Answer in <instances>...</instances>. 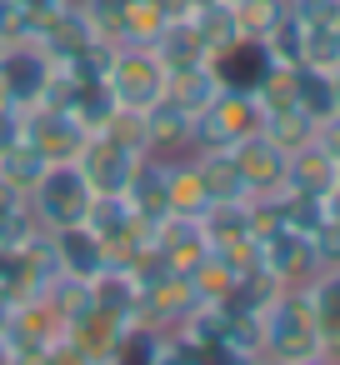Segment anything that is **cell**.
<instances>
[{
  "instance_id": "5b68a950",
  "label": "cell",
  "mask_w": 340,
  "mask_h": 365,
  "mask_svg": "<svg viewBox=\"0 0 340 365\" xmlns=\"http://www.w3.org/2000/svg\"><path fill=\"white\" fill-rule=\"evenodd\" d=\"M140 160H145V155H135V150L120 145V140H110L105 130H91L86 145H81V155H76V165H81V175L91 180L96 195H120V190L130 185V175H135Z\"/></svg>"
},
{
  "instance_id": "f35d334b",
  "label": "cell",
  "mask_w": 340,
  "mask_h": 365,
  "mask_svg": "<svg viewBox=\"0 0 340 365\" xmlns=\"http://www.w3.org/2000/svg\"><path fill=\"white\" fill-rule=\"evenodd\" d=\"M315 145H320L330 160H340V106H335L330 115H320V120H315Z\"/></svg>"
},
{
  "instance_id": "e575fe53",
  "label": "cell",
  "mask_w": 340,
  "mask_h": 365,
  "mask_svg": "<svg viewBox=\"0 0 340 365\" xmlns=\"http://www.w3.org/2000/svg\"><path fill=\"white\" fill-rule=\"evenodd\" d=\"M36 31V16H26L16 0H0V51L6 46H26Z\"/></svg>"
},
{
  "instance_id": "3957f363",
  "label": "cell",
  "mask_w": 340,
  "mask_h": 365,
  "mask_svg": "<svg viewBox=\"0 0 340 365\" xmlns=\"http://www.w3.org/2000/svg\"><path fill=\"white\" fill-rule=\"evenodd\" d=\"M260 101L250 91H220L190 125V150H230L235 140L260 130Z\"/></svg>"
},
{
  "instance_id": "7a4b0ae2",
  "label": "cell",
  "mask_w": 340,
  "mask_h": 365,
  "mask_svg": "<svg viewBox=\"0 0 340 365\" xmlns=\"http://www.w3.org/2000/svg\"><path fill=\"white\" fill-rule=\"evenodd\" d=\"M91 200H96V190H91V180L81 175V165L76 160H61V165H46V175L31 185V195H26V205H31V215L41 220V230H66V225H86V210H91Z\"/></svg>"
},
{
  "instance_id": "4316f807",
  "label": "cell",
  "mask_w": 340,
  "mask_h": 365,
  "mask_svg": "<svg viewBox=\"0 0 340 365\" xmlns=\"http://www.w3.org/2000/svg\"><path fill=\"white\" fill-rule=\"evenodd\" d=\"M46 165H51V160H46L26 135H21L16 145L0 150V180H11V185H16V190H26V195H31V185L46 175Z\"/></svg>"
},
{
  "instance_id": "8992f818",
  "label": "cell",
  "mask_w": 340,
  "mask_h": 365,
  "mask_svg": "<svg viewBox=\"0 0 340 365\" xmlns=\"http://www.w3.org/2000/svg\"><path fill=\"white\" fill-rule=\"evenodd\" d=\"M51 56L41 46H6L0 51V81H6V101L16 110H36L41 96H46V81H51Z\"/></svg>"
},
{
  "instance_id": "ab89813d",
  "label": "cell",
  "mask_w": 340,
  "mask_h": 365,
  "mask_svg": "<svg viewBox=\"0 0 340 365\" xmlns=\"http://www.w3.org/2000/svg\"><path fill=\"white\" fill-rule=\"evenodd\" d=\"M11 365H51V355H46V345H16Z\"/></svg>"
},
{
  "instance_id": "f546056e",
  "label": "cell",
  "mask_w": 340,
  "mask_h": 365,
  "mask_svg": "<svg viewBox=\"0 0 340 365\" xmlns=\"http://www.w3.org/2000/svg\"><path fill=\"white\" fill-rule=\"evenodd\" d=\"M305 71H325L335 76L340 71V36L335 26H305V56H300Z\"/></svg>"
},
{
  "instance_id": "ba28073f",
  "label": "cell",
  "mask_w": 340,
  "mask_h": 365,
  "mask_svg": "<svg viewBox=\"0 0 340 365\" xmlns=\"http://www.w3.org/2000/svg\"><path fill=\"white\" fill-rule=\"evenodd\" d=\"M225 155H230V165L240 170V180H245L250 195H280V190H285V160H290V155L275 150L260 130L245 135V140H235Z\"/></svg>"
},
{
  "instance_id": "8fae6325",
  "label": "cell",
  "mask_w": 340,
  "mask_h": 365,
  "mask_svg": "<svg viewBox=\"0 0 340 365\" xmlns=\"http://www.w3.org/2000/svg\"><path fill=\"white\" fill-rule=\"evenodd\" d=\"M51 245H56L61 270H66V275H76V280H91V285H96V280L110 270L105 245H101V235H96L91 225H66V230H56V235H51Z\"/></svg>"
},
{
  "instance_id": "d590c367",
  "label": "cell",
  "mask_w": 340,
  "mask_h": 365,
  "mask_svg": "<svg viewBox=\"0 0 340 365\" xmlns=\"http://www.w3.org/2000/svg\"><path fill=\"white\" fill-rule=\"evenodd\" d=\"M310 250H315V270H340V225L325 220V225L310 235Z\"/></svg>"
},
{
  "instance_id": "603a6c76",
  "label": "cell",
  "mask_w": 340,
  "mask_h": 365,
  "mask_svg": "<svg viewBox=\"0 0 340 365\" xmlns=\"http://www.w3.org/2000/svg\"><path fill=\"white\" fill-rule=\"evenodd\" d=\"M190 26H195V36L205 41L210 56H220V51H230L240 41L235 16H230V0H200V6H190Z\"/></svg>"
},
{
  "instance_id": "f6af8a7d",
  "label": "cell",
  "mask_w": 340,
  "mask_h": 365,
  "mask_svg": "<svg viewBox=\"0 0 340 365\" xmlns=\"http://www.w3.org/2000/svg\"><path fill=\"white\" fill-rule=\"evenodd\" d=\"M250 365H275V360H265V355H255V360H250Z\"/></svg>"
},
{
  "instance_id": "9c48e42d",
  "label": "cell",
  "mask_w": 340,
  "mask_h": 365,
  "mask_svg": "<svg viewBox=\"0 0 340 365\" xmlns=\"http://www.w3.org/2000/svg\"><path fill=\"white\" fill-rule=\"evenodd\" d=\"M260 265L270 270L275 285H310L320 270H315V250H310V235L280 225L270 240H260Z\"/></svg>"
},
{
  "instance_id": "83f0119b",
  "label": "cell",
  "mask_w": 340,
  "mask_h": 365,
  "mask_svg": "<svg viewBox=\"0 0 340 365\" xmlns=\"http://www.w3.org/2000/svg\"><path fill=\"white\" fill-rule=\"evenodd\" d=\"M46 300H51V310L71 325L76 315H86V310L96 305V285H91V280H76V275H66V270H61V275L46 285Z\"/></svg>"
},
{
  "instance_id": "ac0fdd59",
  "label": "cell",
  "mask_w": 340,
  "mask_h": 365,
  "mask_svg": "<svg viewBox=\"0 0 340 365\" xmlns=\"http://www.w3.org/2000/svg\"><path fill=\"white\" fill-rule=\"evenodd\" d=\"M165 185H170V210H175V215H205V210H210V195H205L195 150L165 160Z\"/></svg>"
},
{
  "instance_id": "30bf717a",
  "label": "cell",
  "mask_w": 340,
  "mask_h": 365,
  "mask_svg": "<svg viewBox=\"0 0 340 365\" xmlns=\"http://www.w3.org/2000/svg\"><path fill=\"white\" fill-rule=\"evenodd\" d=\"M120 195H125V205L135 210V220L150 225V230H155L165 215H175V210H170V185H165V160H160V155H145Z\"/></svg>"
},
{
  "instance_id": "c3c4849f",
  "label": "cell",
  "mask_w": 340,
  "mask_h": 365,
  "mask_svg": "<svg viewBox=\"0 0 340 365\" xmlns=\"http://www.w3.org/2000/svg\"><path fill=\"white\" fill-rule=\"evenodd\" d=\"M335 36H340V21H335Z\"/></svg>"
},
{
  "instance_id": "60d3db41",
  "label": "cell",
  "mask_w": 340,
  "mask_h": 365,
  "mask_svg": "<svg viewBox=\"0 0 340 365\" xmlns=\"http://www.w3.org/2000/svg\"><path fill=\"white\" fill-rule=\"evenodd\" d=\"M16 6H21L26 16H36V21H41V16H56V11H66L71 0H16Z\"/></svg>"
},
{
  "instance_id": "44dd1931",
  "label": "cell",
  "mask_w": 340,
  "mask_h": 365,
  "mask_svg": "<svg viewBox=\"0 0 340 365\" xmlns=\"http://www.w3.org/2000/svg\"><path fill=\"white\" fill-rule=\"evenodd\" d=\"M195 165H200V180H205V195L210 205H235V200H250L240 170L230 165L225 150H195Z\"/></svg>"
},
{
  "instance_id": "d6986e66",
  "label": "cell",
  "mask_w": 340,
  "mask_h": 365,
  "mask_svg": "<svg viewBox=\"0 0 340 365\" xmlns=\"http://www.w3.org/2000/svg\"><path fill=\"white\" fill-rule=\"evenodd\" d=\"M66 330L81 340V350H86L91 360H110V355H115V345L125 340V330H130V325H125L120 315H110V310L91 305V310H86V315H76Z\"/></svg>"
},
{
  "instance_id": "2e32d148",
  "label": "cell",
  "mask_w": 340,
  "mask_h": 365,
  "mask_svg": "<svg viewBox=\"0 0 340 365\" xmlns=\"http://www.w3.org/2000/svg\"><path fill=\"white\" fill-rule=\"evenodd\" d=\"M210 66H215V76H220L225 91H255L260 76H265V66H270V56H265L260 41H235L230 51L210 56Z\"/></svg>"
},
{
  "instance_id": "6da1fadb",
  "label": "cell",
  "mask_w": 340,
  "mask_h": 365,
  "mask_svg": "<svg viewBox=\"0 0 340 365\" xmlns=\"http://www.w3.org/2000/svg\"><path fill=\"white\" fill-rule=\"evenodd\" d=\"M310 350H320L315 310H310V285H280L275 300L260 310V355L275 365H295Z\"/></svg>"
},
{
  "instance_id": "b9f144b4",
  "label": "cell",
  "mask_w": 340,
  "mask_h": 365,
  "mask_svg": "<svg viewBox=\"0 0 340 365\" xmlns=\"http://www.w3.org/2000/svg\"><path fill=\"white\" fill-rule=\"evenodd\" d=\"M295 365H340V350H325V345H320V350H310V355L295 360Z\"/></svg>"
},
{
  "instance_id": "d4e9b609",
  "label": "cell",
  "mask_w": 340,
  "mask_h": 365,
  "mask_svg": "<svg viewBox=\"0 0 340 365\" xmlns=\"http://www.w3.org/2000/svg\"><path fill=\"white\" fill-rule=\"evenodd\" d=\"M170 26L165 0H125V21H120V46H150Z\"/></svg>"
},
{
  "instance_id": "9a60e30c",
  "label": "cell",
  "mask_w": 340,
  "mask_h": 365,
  "mask_svg": "<svg viewBox=\"0 0 340 365\" xmlns=\"http://www.w3.org/2000/svg\"><path fill=\"white\" fill-rule=\"evenodd\" d=\"M335 180H340V160H330L315 140L285 160V195H315V200H325L335 190Z\"/></svg>"
},
{
  "instance_id": "52a82bcc",
  "label": "cell",
  "mask_w": 340,
  "mask_h": 365,
  "mask_svg": "<svg viewBox=\"0 0 340 365\" xmlns=\"http://www.w3.org/2000/svg\"><path fill=\"white\" fill-rule=\"evenodd\" d=\"M86 135H91V130H86L71 110H51V106L26 110V140H31L51 165L76 160V155H81V145H86Z\"/></svg>"
},
{
  "instance_id": "cb8c5ba5",
  "label": "cell",
  "mask_w": 340,
  "mask_h": 365,
  "mask_svg": "<svg viewBox=\"0 0 340 365\" xmlns=\"http://www.w3.org/2000/svg\"><path fill=\"white\" fill-rule=\"evenodd\" d=\"M200 235L210 250H225V245H240V240H255L250 235V215H245V200L235 205H210L200 215Z\"/></svg>"
},
{
  "instance_id": "4fadbf2b",
  "label": "cell",
  "mask_w": 340,
  "mask_h": 365,
  "mask_svg": "<svg viewBox=\"0 0 340 365\" xmlns=\"http://www.w3.org/2000/svg\"><path fill=\"white\" fill-rule=\"evenodd\" d=\"M150 56L165 66V76H175V71H195V66H210V51H205V41L195 36L190 16H170V26L150 41Z\"/></svg>"
},
{
  "instance_id": "74e56055",
  "label": "cell",
  "mask_w": 340,
  "mask_h": 365,
  "mask_svg": "<svg viewBox=\"0 0 340 365\" xmlns=\"http://www.w3.org/2000/svg\"><path fill=\"white\" fill-rule=\"evenodd\" d=\"M46 355H51V365H91V355L81 350V340H76L71 330H61V335L46 345Z\"/></svg>"
},
{
  "instance_id": "1f68e13d",
  "label": "cell",
  "mask_w": 340,
  "mask_h": 365,
  "mask_svg": "<svg viewBox=\"0 0 340 365\" xmlns=\"http://www.w3.org/2000/svg\"><path fill=\"white\" fill-rule=\"evenodd\" d=\"M295 76H300L295 66H275V61H270V66H265V76H260V86L250 91V96L260 101V110L290 106V101H295Z\"/></svg>"
},
{
  "instance_id": "ee69618b",
  "label": "cell",
  "mask_w": 340,
  "mask_h": 365,
  "mask_svg": "<svg viewBox=\"0 0 340 365\" xmlns=\"http://www.w3.org/2000/svg\"><path fill=\"white\" fill-rule=\"evenodd\" d=\"M0 365H11V340L0 335Z\"/></svg>"
},
{
  "instance_id": "7402d4cb",
  "label": "cell",
  "mask_w": 340,
  "mask_h": 365,
  "mask_svg": "<svg viewBox=\"0 0 340 365\" xmlns=\"http://www.w3.org/2000/svg\"><path fill=\"white\" fill-rule=\"evenodd\" d=\"M310 310L325 350H340V270H320L310 280Z\"/></svg>"
},
{
  "instance_id": "e0dca14e",
  "label": "cell",
  "mask_w": 340,
  "mask_h": 365,
  "mask_svg": "<svg viewBox=\"0 0 340 365\" xmlns=\"http://www.w3.org/2000/svg\"><path fill=\"white\" fill-rule=\"evenodd\" d=\"M260 135H265L275 150L295 155V150H305V145L315 140V115H310L300 101L275 106V110H265V115H260Z\"/></svg>"
},
{
  "instance_id": "bcb514c9",
  "label": "cell",
  "mask_w": 340,
  "mask_h": 365,
  "mask_svg": "<svg viewBox=\"0 0 340 365\" xmlns=\"http://www.w3.org/2000/svg\"><path fill=\"white\" fill-rule=\"evenodd\" d=\"M335 106H340V71H335Z\"/></svg>"
},
{
  "instance_id": "d6a6232c",
  "label": "cell",
  "mask_w": 340,
  "mask_h": 365,
  "mask_svg": "<svg viewBox=\"0 0 340 365\" xmlns=\"http://www.w3.org/2000/svg\"><path fill=\"white\" fill-rule=\"evenodd\" d=\"M190 285H195V295H200V300H225V295L235 290V275H230V265L210 250V255L190 270Z\"/></svg>"
},
{
  "instance_id": "f1b7e54d",
  "label": "cell",
  "mask_w": 340,
  "mask_h": 365,
  "mask_svg": "<svg viewBox=\"0 0 340 365\" xmlns=\"http://www.w3.org/2000/svg\"><path fill=\"white\" fill-rule=\"evenodd\" d=\"M260 46H265V56H270L275 66H295V71H300V56H305V21H300L295 11H285V21H280Z\"/></svg>"
},
{
  "instance_id": "7dc6e473",
  "label": "cell",
  "mask_w": 340,
  "mask_h": 365,
  "mask_svg": "<svg viewBox=\"0 0 340 365\" xmlns=\"http://www.w3.org/2000/svg\"><path fill=\"white\" fill-rule=\"evenodd\" d=\"M91 365H110V360H91Z\"/></svg>"
},
{
  "instance_id": "8d00e7d4",
  "label": "cell",
  "mask_w": 340,
  "mask_h": 365,
  "mask_svg": "<svg viewBox=\"0 0 340 365\" xmlns=\"http://www.w3.org/2000/svg\"><path fill=\"white\" fill-rule=\"evenodd\" d=\"M290 11L305 26H335L340 21V0H290Z\"/></svg>"
},
{
  "instance_id": "5bb4252c",
  "label": "cell",
  "mask_w": 340,
  "mask_h": 365,
  "mask_svg": "<svg viewBox=\"0 0 340 365\" xmlns=\"http://www.w3.org/2000/svg\"><path fill=\"white\" fill-rule=\"evenodd\" d=\"M190 125H195V115H185L180 106H170L160 96L155 106H145V150L160 155V160L185 155L190 150Z\"/></svg>"
},
{
  "instance_id": "4dcf8cb0",
  "label": "cell",
  "mask_w": 340,
  "mask_h": 365,
  "mask_svg": "<svg viewBox=\"0 0 340 365\" xmlns=\"http://www.w3.org/2000/svg\"><path fill=\"white\" fill-rule=\"evenodd\" d=\"M295 101L320 120V115H330L335 110V76H325V71H305L300 66V76H295Z\"/></svg>"
},
{
  "instance_id": "7c38bea8",
  "label": "cell",
  "mask_w": 340,
  "mask_h": 365,
  "mask_svg": "<svg viewBox=\"0 0 340 365\" xmlns=\"http://www.w3.org/2000/svg\"><path fill=\"white\" fill-rule=\"evenodd\" d=\"M61 330H66V320L51 310V300H46V295L16 300V305L6 310V320H0V335L11 340V350H16V345H51Z\"/></svg>"
},
{
  "instance_id": "7bdbcfd3",
  "label": "cell",
  "mask_w": 340,
  "mask_h": 365,
  "mask_svg": "<svg viewBox=\"0 0 340 365\" xmlns=\"http://www.w3.org/2000/svg\"><path fill=\"white\" fill-rule=\"evenodd\" d=\"M325 220H335V225H340V180H335V190L325 195Z\"/></svg>"
},
{
  "instance_id": "ffe728a7",
  "label": "cell",
  "mask_w": 340,
  "mask_h": 365,
  "mask_svg": "<svg viewBox=\"0 0 340 365\" xmlns=\"http://www.w3.org/2000/svg\"><path fill=\"white\" fill-rule=\"evenodd\" d=\"M220 91H225V86H220L215 66H195V71H175V76H165V101L180 106L185 115H200Z\"/></svg>"
},
{
  "instance_id": "836d02e7",
  "label": "cell",
  "mask_w": 340,
  "mask_h": 365,
  "mask_svg": "<svg viewBox=\"0 0 340 365\" xmlns=\"http://www.w3.org/2000/svg\"><path fill=\"white\" fill-rule=\"evenodd\" d=\"M110 140H120V145H130L135 155H150L145 150V110H130V106H115L110 110V120L101 125Z\"/></svg>"
},
{
  "instance_id": "277c9868",
  "label": "cell",
  "mask_w": 340,
  "mask_h": 365,
  "mask_svg": "<svg viewBox=\"0 0 340 365\" xmlns=\"http://www.w3.org/2000/svg\"><path fill=\"white\" fill-rule=\"evenodd\" d=\"M110 96L130 110H145L165 96V66L150 56V46H115L110 56V76H105Z\"/></svg>"
},
{
  "instance_id": "484cf974",
  "label": "cell",
  "mask_w": 340,
  "mask_h": 365,
  "mask_svg": "<svg viewBox=\"0 0 340 365\" xmlns=\"http://www.w3.org/2000/svg\"><path fill=\"white\" fill-rule=\"evenodd\" d=\"M290 11V0H230V16H235V31L240 41H265Z\"/></svg>"
}]
</instances>
